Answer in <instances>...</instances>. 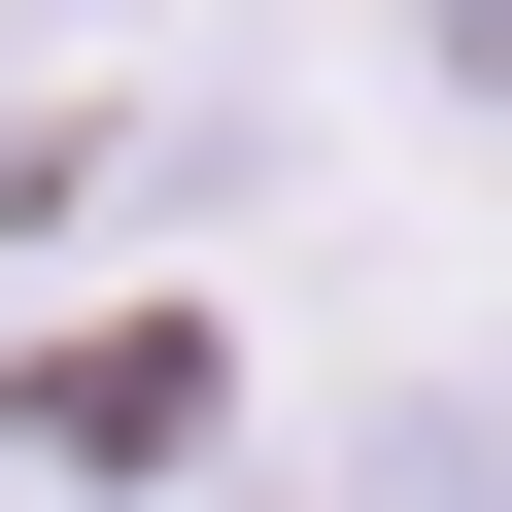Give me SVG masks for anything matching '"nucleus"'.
I'll use <instances>...</instances> for the list:
<instances>
[{
	"label": "nucleus",
	"instance_id": "1",
	"mask_svg": "<svg viewBox=\"0 0 512 512\" xmlns=\"http://www.w3.org/2000/svg\"><path fill=\"white\" fill-rule=\"evenodd\" d=\"M444 69H478V103H512V0H444Z\"/></svg>",
	"mask_w": 512,
	"mask_h": 512
}]
</instances>
